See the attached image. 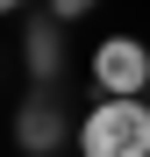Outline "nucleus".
I'll list each match as a JSON object with an SVG mask.
<instances>
[{
	"instance_id": "nucleus-4",
	"label": "nucleus",
	"mask_w": 150,
	"mask_h": 157,
	"mask_svg": "<svg viewBox=\"0 0 150 157\" xmlns=\"http://www.w3.org/2000/svg\"><path fill=\"white\" fill-rule=\"evenodd\" d=\"M29 57H36V71H43V64L57 71V29H50V21H36V29H29Z\"/></svg>"
},
{
	"instance_id": "nucleus-6",
	"label": "nucleus",
	"mask_w": 150,
	"mask_h": 157,
	"mask_svg": "<svg viewBox=\"0 0 150 157\" xmlns=\"http://www.w3.org/2000/svg\"><path fill=\"white\" fill-rule=\"evenodd\" d=\"M14 7H21V0H0V14H14Z\"/></svg>"
},
{
	"instance_id": "nucleus-5",
	"label": "nucleus",
	"mask_w": 150,
	"mask_h": 157,
	"mask_svg": "<svg viewBox=\"0 0 150 157\" xmlns=\"http://www.w3.org/2000/svg\"><path fill=\"white\" fill-rule=\"evenodd\" d=\"M93 7H100V0H50V14H43V21H50V29H57V21H86Z\"/></svg>"
},
{
	"instance_id": "nucleus-2",
	"label": "nucleus",
	"mask_w": 150,
	"mask_h": 157,
	"mask_svg": "<svg viewBox=\"0 0 150 157\" xmlns=\"http://www.w3.org/2000/svg\"><path fill=\"white\" fill-rule=\"evenodd\" d=\"M86 71H93V93H100V100H143V86H150V50H143L136 36H107V43H93Z\"/></svg>"
},
{
	"instance_id": "nucleus-3",
	"label": "nucleus",
	"mask_w": 150,
	"mask_h": 157,
	"mask_svg": "<svg viewBox=\"0 0 150 157\" xmlns=\"http://www.w3.org/2000/svg\"><path fill=\"white\" fill-rule=\"evenodd\" d=\"M64 136H71V121L57 114V100H43V93H36V100H29V107H21V114H14V143H21V150H29V157H50V150H57Z\"/></svg>"
},
{
	"instance_id": "nucleus-1",
	"label": "nucleus",
	"mask_w": 150,
	"mask_h": 157,
	"mask_svg": "<svg viewBox=\"0 0 150 157\" xmlns=\"http://www.w3.org/2000/svg\"><path fill=\"white\" fill-rule=\"evenodd\" d=\"M79 157H150V107L143 100H93L71 121Z\"/></svg>"
}]
</instances>
